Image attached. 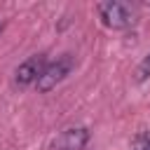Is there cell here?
<instances>
[{"label":"cell","instance_id":"cell-1","mask_svg":"<svg viewBox=\"0 0 150 150\" xmlns=\"http://www.w3.org/2000/svg\"><path fill=\"white\" fill-rule=\"evenodd\" d=\"M98 16H101L103 26L115 28V30L129 28L136 21L134 19V9L127 2H101L98 5Z\"/></svg>","mask_w":150,"mask_h":150},{"label":"cell","instance_id":"cell-3","mask_svg":"<svg viewBox=\"0 0 150 150\" xmlns=\"http://www.w3.org/2000/svg\"><path fill=\"white\" fill-rule=\"evenodd\" d=\"M45 66H47V61H45L42 54H35V56L26 59V61L19 63L16 70H14V84H16V87H28V84L38 82V77L42 75Z\"/></svg>","mask_w":150,"mask_h":150},{"label":"cell","instance_id":"cell-6","mask_svg":"<svg viewBox=\"0 0 150 150\" xmlns=\"http://www.w3.org/2000/svg\"><path fill=\"white\" fill-rule=\"evenodd\" d=\"M136 150H150V136H145V138H141V143L136 145Z\"/></svg>","mask_w":150,"mask_h":150},{"label":"cell","instance_id":"cell-5","mask_svg":"<svg viewBox=\"0 0 150 150\" xmlns=\"http://www.w3.org/2000/svg\"><path fill=\"white\" fill-rule=\"evenodd\" d=\"M148 77H150V54H145L143 61H141L138 68H136V80H138V82H143V80H148Z\"/></svg>","mask_w":150,"mask_h":150},{"label":"cell","instance_id":"cell-4","mask_svg":"<svg viewBox=\"0 0 150 150\" xmlns=\"http://www.w3.org/2000/svg\"><path fill=\"white\" fill-rule=\"evenodd\" d=\"M89 141L87 127H68L61 131V136L54 143V150H82Z\"/></svg>","mask_w":150,"mask_h":150},{"label":"cell","instance_id":"cell-2","mask_svg":"<svg viewBox=\"0 0 150 150\" xmlns=\"http://www.w3.org/2000/svg\"><path fill=\"white\" fill-rule=\"evenodd\" d=\"M73 70V59L68 56V54H63V56H59L56 61H52V63H47L45 66V70H42V75L38 77V91H42V94H47V91H52L59 82H63L66 80V75Z\"/></svg>","mask_w":150,"mask_h":150}]
</instances>
